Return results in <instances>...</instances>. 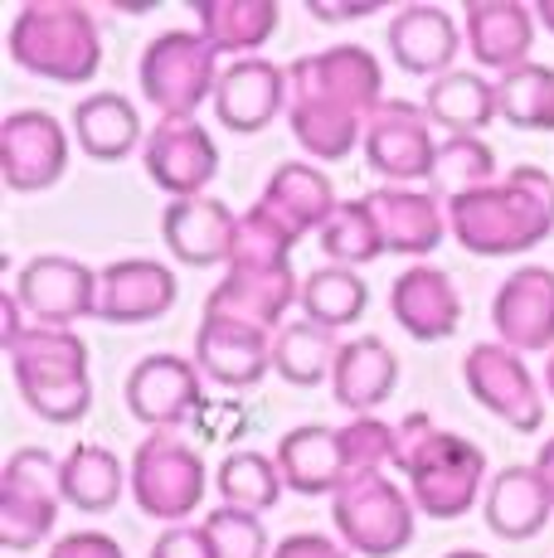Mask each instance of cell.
Wrapping results in <instances>:
<instances>
[{
	"mask_svg": "<svg viewBox=\"0 0 554 558\" xmlns=\"http://www.w3.org/2000/svg\"><path fill=\"white\" fill-rule=\"evenodd\" d=\"M370 306V287L365 277L356 272V267H322V272H312L302 282V311L306 320H316V326L326 330H346L356 326L360 316H365Z\"/></svg>",
	"mask_w": 554,
	"mask_h": 558,
	"instance_id": "cell-35",
	"label": "cell"
},
{
	"mask_svg": "<svg viewBox=\"0 0 554 558\" xmlns=\"http://www.w3.org/2000/svg\"><path fill=\"white\" fill-rule=\"evenodd\" d=\"M535 471H540V481L550 486V496H554V437L545 447H540V457H535Z\"/></svg>",
	"mask_w": 554,
	"mask_h": 558,
	"instance_id": "cell-46",
	"label": "cell"
},
{
	"mask_svg": "<svg viewBox=\"0 0 554 558\" xmlns=\"http://www.w3.org/2000/svg\"><path fill=\"white\" fill-rule=\"evenodd\" d=\"M399 384V360L380 336L346 340L332 369V393L340 408H350L356 417H370Z\"/></svg>",
	"mask_w": 554,
	"mask_h": 558,
	"instance_id": "cell-27",
	"label": "cell"
},
{
	"mask_svg": "<svg viewBox=\"0 0 554 558\" xmlns=\"http://www.w3.org/2000/svg\"><path fill=\"white\" fill-rule=\"evenodd\" d=\"M200 35L219 53L258 59V49L277 29V0H200L195 5Z\"/></svg>",
	"mask_w": 554,
	"mask_h": 558,
	"instance_id": "cell-31",
	"label": "cell"
},
{
	"mask_svg": "<svg viewBox=\"0 0 554 558\" xmlns=\"http://www.w3.org/2000/svg\"><path fill=\"white\" fill-rule=\"evenodd\" d=\"M49 558H127L122 544L112 534H98V530H79V534H63V539L49 549Z\"/></svg>",
	"mask_w": 554,
	"mask_h": 558,
	"instance_id": "cell-42",
	"label": "cell"
},
{
	"mask_svg": "<svg viewBox=\"0 0 554 558\" xmlns=\"http://www.w3.org/2000/svg\"><path fill=\"white\" fill-rule=\"evenodd\" d=\"M496 107L520 132H554V69L526 63L496 78Z\"/></svg>",
	"mask_w": 554,
	"mask_h": 558,
	"instance_id": "cell-37",
	"label": "cell"
},
{
	"mask_svg": "<svg viewBox=\"0 0 554 558\" xmlns=\"http://www.w3.org/2000/svg\"><path fill=\"white\" fill-rule=\"evenodd\" d=\"M530 45H535V10H526L520 0H472L467 5V49L482 69H526Z\"/></svg>",
	"mask_w": 554,
	"mask_h": 558,
	"instance_id": "cell-25",
	"label": "cell"
},
{
	"mask_svg": "<svg viewBox=\"0 0 554 558\" xmlns=\"http://www.w3.org/2000/svg\"><path fill=\"white\" fill-rule=\"evenodd\" d=\"M385 39H389L394 63L404 73H413V78H443V73H453V59L462 49L457 20L443 5H404L389 20Z\"/></svg>",
	"mask_w": 554,
	"mask_h": 558,
	"instance_id": "cell-24",
	"label": "cell"
},
{
	"mask_svg": "<svg viewBox=\"0 0 554 558\" xmlns=\"http://www.w3.org/2000/svg\"><path fill=\"white\" fill-rule=\"evenodd\" d=\"M292 302H302V282H297L292 263H229V277L209 292L205 311L239 316L263 330H282V316Z\"/></svg>",
	"mask_w": 554,
	"mask_h": 558,
	"instance_id": "cell-17",
	"label": "cell"
},
{
	"mask_svg": "<svg viewBox=\"0 0 554 558\" xmlns=\"http://www.w3.org/2000/svg\"><path fill=\"white\" fill-rule=\"evenodd\" d=\"M545 389H550V399H554V355H550V364H545Z\"/></svg>",
	"mask_w": 554,
	"mask_h": 558,
	"instance_id": "cell-49",
	"label": "cell"
},
{
	"mask_svg": "<svg viewBox=\"0 0 554 558\" xmlns=\"http://www.w3.org/2000/svg\"><path fill=\"white\" fill-rule=\"evenodd\" d=\"M394 466L409 476V496L429 520H457L477 506L486 481V452L438 427L429 413H409L394 427Z\"/></svg>",
	"mask_w": 554,
	"mask_h": 558,
	"instance_id": "cell-3",
	"label": "cell"
},
{
	"mask_svg": "<svg viewBox=\"0 0 554 558\" xmlns=\"http://www.w3.org/2000/svg\"><path fill=\"white\" fill-rule=\"evenodd\" d=\"M10 59L49 83H88L103 69L98 20L79 0H25L10 20Z\"/></svg>",
	"mask_w": 554,
	"mask_h": 558,
	"instance_id": "cell-5",
	"label": "cell"
},
{
	"mask_svg": "<svg viewBox=\"0 0 554 558\" xmlns=\"http://www.w3.org/2000/svg\"><path fill=\"white\" fill-rule=\"evenodd\" d=\"M10 369H15L20 399L35 408L45 423H79L93 408L88 384V345L73 330L29 326L25 336L10 345Z\"/></svg>",
	"mask_w": 554,
	"mask_h": 558,
	"instance_id": "cell-6",
	"label": "cell"
},
{
	"mask_svg": "<svg viewBox=\"0 0 554 558\" xmlns=\"http://www.w3.org/2000/svg\"><path fill=\"white\" fill-rule=\"evenodd\" d=\"M69 170V132L45 107H20L0 126V175L15 195H35L63 180Z\"/></svg>",
	"mask_w": 554,
	"mask_h": 558,
	"instance_id": "cell-12",
	"label": "cell"
},
{
	"mask_svg": "<svg viewBox=\"0 0 554 558\" xmlns=\"http://www.w3.org/2000/svg\"><path fill=\"white\" fill-rule=\"evenodd\" d=\"M205 534L215 539L219 558H268V530H263L258 514L215 506L205 514Z\"/></svg>",
	"mask_w": 554,
	"mask_h": 558,
	"instance_id": "cell-40",
	"label": "cell"
},
{
	"mask_svg": "<svg viewBox=\"0 0 554 558\" xmlns=\"http://www.w3.org/2000/svg\"><path fill=\"white\" fill-rule=\"evenodd\" d=\"M25 306H20V296L15 292H5V296H0V345H15V340L20 336H25Z\"/></svg>",
	"mask_w": 554,
	"mask_h": 558,
	"instance_id": "cell-44",
	"label": "cell"
},
{
	"mask_svg": "<svg viewBox=\"0 0 554 558\" xmlns=\"http://www.w3.org/2000/svg\"><path fill=\"white\" fill-rule=\"evenodd\" d=\"M370 214H375L380 233H385V248L404 257H423L443 243L447 219L443 204L429 190H409V185H380L370 190Z\"/></svg>",
	"mask_w": 554,
	"mask_h": 558,
	"instance_id": "cell-26",
	"label": "cell"
},
{
	"mask_svg": "<svg viewBox=\"0 0 554 558\" xmlns=\"http://www.w3.org/2000/svg\"><path fill=\"white\" fill-rule=\"evenodd\" d=\"M59 466L45 447H20L0 476V544L5 549H35L59 520Z\"/></svg>",
	"mask_w": 554,
	"mask_h": 558,
	"instance_id": "cell-9",
	"label": "cell"
},
{
	"mask_svg": "<svg viewBox=\"0 0 554 558\" xmlns=\"http://www.w3.org/2000/svg\"><path fill=\"white\" fill-rule=\"evenodd\" d=\"M340 355L336 330L316 326V320H287L273 336V369L297 389H316L322 379H332Z\"/></svg>",
	"mask_w": 554,
	"mask_h": 558,
	"instance_id": "cell-34",
	"label": "cell"
},
{
	"mask_svg": "<svg viewBox=\"0 0 554 558\" xmlns=\"http://www.w3.org/2000/svg\"><path fill=\"white\" fill-rule=\"evenodd\" d=\"M394 461V427L380 417H350V427L306 423L277 442V471L297 496H336L350 481L380 476Z\"/></svg>",
	"mask_w": 554,
	"mask_h": 558,
	"instance_id": "cell-4",
	"label": "cell"
},
{
	"mask_svg": "<svg viewBox=\"0 0 554 558\" xmlns=\"http://www.w3.org/2000/svg\"><path fill=\"white\" fill-rule=\"evenodd\" d=\"M258 204H268V209L297 233V239L312 233V229L322 233L326 223H332V214L340 209L336 185L316 166H306V160H287V166H277L268 175V185H263Z\"/></svg>",
	"mask_w": 554,
	"mask_h": 558,
	"instance_id": "cell-28",
	"label": "cell"
},
{
	"mask_svg": "<svg viewBox=\"0 0 554 558\" xmlns=\"http://www.w3.org/2000/svg\"><path fill=\"white\" fill-rule=\"evenodd\" d=\"M142 166L166 195L195 199L219 175V146L200 122H156V132H146Z\"/></svg>",
	"mask_w": 554,
	"mask_h": 558,
	"instance_id": "cell-16",
	"label": "cell"
},
{
	"mask_svg": "<svg viewBox=\"0 0 554 558\" xmlns=\"http://www.w3.org/2000/svg\"><path fill=\"white\" fill-rule=\"evenodd\" d=\"M389 311L413 340H447L462 326V296H457L453 277L429 263H413L409 272L394 277Z\"/></svg>",
	"mask_w": 554,
	"mask_h": 558,
	"instance_id": "cell-23",
	"label": "cell"
},
{
	"mask_svg": "<svg viewBox=\"0 0 554 558\" xmlns=\"http://www.w3.org/2000/svg\"><path fill=\"white\" fill-rule=\"evenodd\" d=\"M282 102H287V69H277L268 59H233L219 73L215 112L229 132H239V136L263 132L282 112Z\"/></svg>",
	"mask_w": 554,
	"mask_h": 558,
	"instance_id": "cell-22",
	"label": "cell"
},
{
	"mask_svg": "<svg viewBox=\"0 0 554 558\" xmlns=\"http://www.w3.org/2000/svg\"><path fill=\"white\" fill-rule=\"evenodd\" d=\"M365 160L389 185L433 180V170H438V142L429 132V112L419 102L385 98V107L365 126Z\"/></svg>",
	"mask_w": 554,
	"mask_h": 558,
	"instance_id": "cell-13",
	"label": "cell"
},
{
	"mask_svg": "<svg viewBox=\"0 0 554 558\" xmlns=\"http://www.w3.org/2000/svg\"><path fill=\"white\" fill-rule=\"evenodd\" d=\"M322 248L336 267H365L375 257H385V233H380L375 214H370V199H346L332 214V223L322 229Z\"/></svg>",
	"mask_w": 554,
	"mask_h": 558,
	"instance_id": "cell-38",
	"label": "cell"
},
{
	"mask_svg": "<svg viewBox=\"0 0 554 558\" xmlns=\"http://www.w3.org/2000/svg\"><path fill=\"white\" fill-rule=\"evenodd\" d=\"M132 496L152 520L180 524L205 500V461L176 433H152L132 457Z\"/></svg>",
	"mask_w": 554,
	"mask_h": 558,
	"instance_id": "cell-10",
	"label": "cell"
},
{
	"mask_svg": "<svg viewBox=\"0 0 554 558\" xmlns=\"http://www.w3.org/2000/svg\"><path fill=\"white\" fill-rule=\"evenodd\" d=\"M195 364L200 374H209L224 389H253L273 369V330L205 311V320L195 330Z\"/></svg>",
	"mask_w": 554,
	"mask_h": 558,
	"instance_id": "cell-15",
	"label": "cell"
},
{
	"mask_svg": "<svg viewBox=\"0 0 554 558\" xmlns=\"http://www.w3.org/2000/svg\"><path fill=\"white\" fill-rule=\"evenodd\" d=\"M443 558H492V554H477V549H453V554H443Z\"/></svg>",
	"mask_w": 554,
	"mask_h": 558,
	"instance_id": "cell-48",
	"label": "cell"
},
{
	"mask_svg": "<svg viewBox=\"0 0 554 558\" xmlns=\"http://www.w3.org/2000/svg\"><path fill=\"white\" fill-rule=\"evenodd\" d=\"M535 20L554 35V0H540V5H535Z\"/></svg>",
	"mask_w": 554,
	"mask_h": 558,
	"instance_id": "cell-47",
	"label": "cell"
},
{
	"mask_svg": "<svg viewBox=\"0 0 554 558\" xmlns=\"http://www.w3.org/2000/svg\"><path fill=\"white\" fill-rule=\"evenodd\" d=\"M200 403V364L180 355H146L127 374V408L136 423L170 433L180 427Z\"/></svg>",
	"mask_w": 554,
	"mask_h": 558,
	"instance_id": "cell-20",
	"label": "cell"
},
{
	"mask_svg": "<svg viewBox=\"0 0 554 558\" xmlns=\"http://www.w3.org/2000/svg\"><path fill=\"white\" fill-rule=\"evenodd\" d=\"M122 486H127L122 461H117V452H108V447H98V442H79L59 466L63 500L79 506V510H88V514L112 510L117 496H122Z\"/></svg>",
	"mask_w": 554,
	"mask_h": 558,
	"instance_id": "cell-33",
	"label": "cell"
},
{
	"mask_svg": "<svg viewBox=\"0 0 554 558\" xmlns=\"http://www.w3.org/2000/svg\"><path fill=\"white\" fill-rule=\"evenodd\" d=\"M492 326L501 345L526 355L550 350L554 355V272L550 267H520L492 296Z\"/></svg>",
	"mask_w": 554,
	"mask_h": 558,
	"instance_id": "cell-18",
	"label": "cell"
},
{
	"mask_svg": "<svg viewBox=\"0 0 554 558\" xmlns=\"http://www.w3.org/2000/svg\"><path fill=\"white\" fill-rule=\"evenodd\" d=\"M29 326H49V330H69L73 320L98 316V272L83 267L79 257L63 253H39L20 267L15 287Z\"/></svg>",
	"mask_w": 554,
	"mask_h": 558,
	"instance_id": "cell-11",
	"label": "cell"
},
{
	"mask_svg": "<svg viewBox=\"0 0 554 558\" xmlns=\"http://www.w3.org/2000/svg\"><path fill=\"white\" fill-rule=\"evenodd\" d=\"M413 500L380 471V476L350 481L346 490L332 496V520L350 554L365 558H394L413 544Z\"/></svg>",
	"mask_w": 554,
	"mask_h": 558,
	"instance_id": "cell-8",
	"label": "cell"
},
{
	"mask_svg": "<svg viewBox=\"0 0 554 558\" xmlns=\"http://www.w3.org/2000/svg\"><path fill=\"white\" fill-rule=\"evenodd\" d=\"M152 558H219V549L205 534V524H170L152 544Z\"/></svg>",
	"mask_w": 554,
	"mask_h": 558,
	"instance_id": "cell-41",
	"label": "cell"
},
{
	"mask_svg": "<svg viewBox=\"0 0 554 558\" xmlns=\"http://www.w3.org/2000/svg\"><path fill=\"white\" fill-rule=\"evenodd\" d=\"M224 506L233 510H249V514H263L282 500V471H277V457H263V452H229L219 461V476H215Z\"/></svg>",
	"mask_w": 554,
	"mask_h": 558,
	"instance_id": "cell-36",
	"label": "cell"
},
{
	"mask_svg": "<svg viewBox=\"0 0 554 558\" xmlns=\"http://www.w3.org/2000/svg\"><path fill=\"white\" fill-rule=\"evenodd\" d=\"M496 180V151L482 136H447L438 146V170H433V190L447 199L482 190Z\"/></svg>",
	"mask_w": 554,
	"mask_h": 558,
	"instance_id": "cell-39",
	"label": "cell"
},
{
	"mask_svg": "<svg viewBox=\"0 0 554 558\" xmlns=\"http://www.w3.org/2000/svg\"><path fill=\"white\" fill-rule=\"evenodd\" d=\"M73 136H79L83 156L93 160H122L136 146H146L142 117L122 93H93V98L73 107Z\"/></svg>",
	"mask_w": 554,
	"mask_h": 558,
	"instance_id": "cell-30",
	"label": "cell"
},
{
	"mask_svg": "<svg viewBox=\"0 0 554 558\" xmlns=\"http://www.w3.org/2000/svg\"><path fill=\"white\" fill-rule=\"evenodd\" d=\"M385 107V73L365 45L302 53L287 69V122L306 156L340 160L365 142L370 117Z\"/></svg>",
	"mask_w": 554,
	"mask_h": 558,
	"instance_id": "cell-1",
	"label": "cell"
},
{
	"mask_svg": "<svg viewBox=\"0 0 554 558\" xmlns=\"http://www.w3.org/2000/svg\"><path fill=\"white\" fill-rule=\"evenodd\" d=\"M273 558H356V554L340 549V544L326 539V534H287V539L273 549Z\"/></svg>",
	"mask_w": 554,
	"mask_h": 558,
	"instance_id": "cell-43",
	"label": "cell"
},
{
	"mask_svg": "<svg viewBox=\"0 0 554 558\" xmlns=\"http://www.w3.org/2000/svg\"><path fill=\"white\" fill-rule=\"evenodd\" d=\"M486 524L501 539H535L554 514V496L535 466H506L486 486Z\"/></svg>",
	"mask_w": 554,
	"mask_h": 558,
	"instance_id": "cell-29",
	"label": "cell"
},
{
	"mask_svg": "<svg viewBox=\"0 0 554 558\" xmlns=\"http://www.w3.org/2000/svg\"><path fill=\"white\" fill-rule=\"evenodd\" d=\"M375 0H365V5H322V0H306V15L312 20H365L375 15Z\"/></svg>",
	"mask_w": 554,
	"mask_h": 558,
	"instance_id": "cell-45",
	"label": "cell"
},
{
	"mask_svg": "<svg viewBox=\"0 0 554 558\" xmlns=\"http://www.w3.org/2000/svg\"><path fill=\"white\" fill-rule=\"evenodd\" d=\"M161 239L176 263L185 267H219L233 257V239H239V219L233 209L215 195L195 199H170L161 214Z\"/></svg>",
	"mask_w": 554,
	"mask_h": 558,
	"instance_id": "cell-21",
	"label": "cell"
},
{
	"mask_svg": "<svg viewBox=\"0 0 554 558\" xmlns=\"http://www.w3.org/2000/svg\"><path fill=\"white\" fill-rule=\"evenodd\" d=\"M176 272L156 257H122L98 272V316L112 326H146L176 306Z\"/></svg>",
	"mask_w": 554,
	"mask_h": 558,
	"instance_id": "cell-19",
	"label": "cell"
},
{
	"mask_svg": "<svg viewBox=\"0 0 554 558\" xmlns=\"http://www.w3.org/2000/svg\"><path fill=\"white\" fill-rule=\"evenodd\" d=\"M219 49L200 29H166L142 53V98L161 122H195L200 102L219 88Z\"/></svg>",
	"mask_w": 554,
	"mask_h": 558,
	"instance_id": "cell-7",
	"label": "cell"
},
{
	"mask_svg": "<svg viewBox=\"0 0 554 558\" xmlns=\"http://www.w3.org/2000/svg\"><path fill=\"white\" fill-rule=\"evenodd\" d=\"M423 112H429V122L447 126L453 136H477L482 126H492L496 117H501V107H496V83H486L482 73L453 69V73H443V78L429 83Z\"/></svg>",
	"mask_w": 554,
	"mask_h": 558,
	"instance_id": "cell-32",
	"label": "cell"
},
{
	"mask_svg": "<svg viewBox=\"0 0 554 558\" xmlns=\"http://www.w3.org/2000/svg\"><path fill=\"white\" fill-rule=\"evenodd\" d=\"M447 229L477 257L530 253L554 233V175L540 166H516L506 180L467 190L447 199Z\"/></svg>",
	"mask_w": 554,
	"mask_h": 558,
	"instance_id": "cell-2",
	"label": "cell"
},
{
	"mask_svg": "<svg viewBox=\"0 0 554 558\" xmlns=\"http://www.w3.org/2000/svg\"><path fill=\"white\" fill-rule=\"evenodd\" d=\"M462 379H467V393L496 413L506 427L516 433H535L545 423V399L535 389V374L526 369V360L506 345H472L462 360Z\"/></svg>",
	"mask_w": 554,
	"mask_h": 558,
	"instance_id": "cell-14",
	"label": "cell"
}]
</instances>
